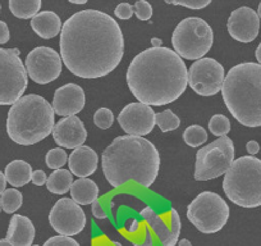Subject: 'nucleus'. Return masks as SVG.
<instances>
[{"label": "nucleus", "mask_w": 261, "mask_h": 246, "mask_svg": "<svg viewBox=\"0 0 261 246\" xmlns=\"http://www.w3.org/2000/svg\"><path fill=\"white\" fill-rule=\"evenodd\" d=\"M147 223L162 246H175L179 241L182 222L175 209H170L165 214L159 215L151 207H145L140 213Z\"/></svg>", "instance_id": "2eb2a0df"}, {"label": "nucleus", "mask_w": 261, "mask_h": 246, "mask_svg": "<svg viewBox=\"0 0 261 246\" xmlns=\"http://www.w3.org/2000/svg\"><path fill=\"white\" fill-rule=\"evenodd\" d=\"M163 41L159 39V37H152L151 39V45L152 47H162Z\"/></svg>", "instance_id": "37998d69"}, {"label": "nucleus", "mask_w": 261, "mask_h": 246, "mask_svg": "<svg viewBox=\"0 0 261 246\" xmlns=\"http://www.w3.org/2000/svg\"><path fill=\"white\" fill-rule=\"evenodd\" d=\"M224 67L213 58H201L188 68V85L200 96H214L222 91Z\"/></svg>", "instance_id": "9b49d317"}, {"label": "nucleus", "mask_w": 261, "mask_h": 246, "mask_svg": "<svg viewBox=\"0 0 261 246\" xmlns=\"http://www.w3.org/2000/svg\"><path fill=\"white\" fill-rule=\"evenodd\" d=\"M135 246H154V238L151 236V228L149 226H145V233H144V240L136 241L134 242Z\"/></svg>", "instance_id": "4c0bfd02"}, {"label": "nucleus", "mask_w": 261, "mask_h": 246, "mask_svg": "<svg viewBox=\"0 0 261 246\" xmlns=\"http://www.w3.org/2000/svg\"><path fill=\"white\" fill-rule=\"evenodd\" d=\"M228 32L236 41L252 42L260 32V17L250 7H240L228 18Z\"/></svg>", "instance_id": "dca6fc26"}, {"label": "nucleus", "mask_w": 261, "mask_h": 246, "mask_svg": "<svg viewBox=\"0 0 261 246\" xmlns=\"http://www.w3.org/2000/svg\"><path fill=\"white\" fill-rule=\"evenodd\" d=\"M51 134L55 144L64 149H77L82 146L87 139L86 129L77 115L64 117L55 123Z\"/></svg>", "instance_id": "f3484780"}, {"label": "nucleus", "mask_w": 261, "mask_h": 246, "mask_svg": "<svg viewBox=\"0 0 261 246\" xmlns=\"http://www.w3.org/2000/svg\"><path fill=\"white\" fill-rule=\"evenodd\" d=\"M62 63L59 53L51 47L39 46L27 54L24 67L32 81L39 85H46L60 76Z\"/></svg>", "instance_id": "f8f14e48"}, {"label": "nucleus", "mask_w": 261, "mask_h": 246, "mask_svg": "<svg viewBox=\"0 0 261 246\" xmlns=\"http://www.w3.org/2000/svg\"><path fill=\"white\" fill-rule=\"evenodd\" d=\"M84 89L77 84H65L55 90L53 97V110L60 117H72L85 107Z\"/></svg>", "instance_id": "a211bd4d"}, {"label": "nucleus", "mask_w": 261, "mask_h": 246, "mask_svg": "<svg viewBox=\"0 0 261 246\" xmlns=\"http://www.w3.org/2000/svg\"><path fill=\"white\" fill-rule=\"evenodd\" d=\"M60 57L69 72L81 79H100L114 71L124 55V36L113 17L85 9L64 22Z\"/></svg>", "instance_id": "f257e3e1"}, {"label": "nucleus", "mask_w": 261, "mask_h": 246, "mask_svg": "<svg viewBox=\"0 0 261 246\" xmlns=\"http://www.w3.org/2000/svg\"><path fill=\"white\" fill-rule=\"evenodd\" d=\"M49 222L53 230L60 236H76L86 226V215L73 199L62 198L51 208Z\"/></svg>", "instance_id": "ddd939ff"}, {"label": "nucleus", "mask_w": 261, "mask_h": 246, "mask_svg": "<svg viewBox=\"0 0 261 246\" xmlns=\"http://www.w3.org/2000/svg\"><path fill=\"white\" fill-rule=\"evenodd\" d=\"M42 246H80V243L77 242L74 238L68 237V236H54V237H50L49 240L45 241V243Z\"/></svg>", "instance_id": "72a5a7b5"}, {"label": "nucleus", "mask_w": 261, "mask_h": 246, "mask_svg": "<svg viewBox=\"0 0 261 246\" xmlns=\"http://www.w3.org/2000/svg\"><path fill=\"white\" fill-rule=\"evenodd\" d=\"M229 207L220 195L212 191L199 194L187 207V219L202 233H217L229 219Z\"/></svg>", "instance_id": "6e6552de"}, {"label": "nucleus", "mask_w": 261, "mask_h": 246, "mask_svg": "<svg viewBox=\"0 0 261 246\" xmlns=\"http://www.w3.org/2000/svg\"><path fill=\"white\" fill-rule=\"evenodd\" d=\"M32 168L24 160H13L9 163L4 170V176L9 185L13 187H22L31 181Z\"/></svg>", "instance_id": "5701e85b"}, {"label": "nucleus", "mask_w": 261, "mask_h": 246, "mask_svg": "<svg viewBox=\"0 0 261 246\" xmlns=\"http://www.w3.org/2000/svg\"><path fill=\"white\" fill-rule=\"evenodd\" d=\"M0 212H2V205H0Z\"/></svg>", "instance_id": "8fccbe9b"}, {"label": "nucleus", "mask_w": 261, "mask_h": 246, "mask_svg": "<svg viewBox=\"0 0 261 246\" xmlns=\"http://www.w3.org/2000/svg\"><path fill=\"white\" fill-rule=\"evenodd\" d=\"M67 164L72 175L77 176L79 178H86L96 172L99 155L92 147L82 145L71 153Z\"/></svg>", "instance_id": "6ab92c4d"}, {"label": "nucleus", "mask_w": 261, "mask_h": 246, "mask_svg": "<svg viewBox=\"0 0 261 246\" xmlns=\"http://www.w3.org/2000/svg\"><path fill=\"white\" fill-rule=\"evenodd\" d=\"M102 172L113 187L136 182L142 187L154 185L160 168L156 146L145 137H115L102 153Z\"/></svg>", "instance_id": "7ed1b4c3"}, {"label": "nucleus", "mask_w": 261, "mask_h": 246, "mask_svg": "<svg viewBox=\"0 0 261 246\" xmlns=\"http://www.w3.org/2000/svg\"><path fill=\"white\" fill-rule=\"evenodd\" d=\"M0 11H2V6H0Z\"/></svg>", "instance_id": "603ef678"}, {"label": "nucleus", "mask_w": 261, "mask_h": 246, "mask_svg": "<svg viewBox=\"0 0 261 246\" xmlns=\"http://www.w3.org/2000/svg\"><path fill=\"white\" fill-rule=\"evenodd\" d=\"M209 135L200 125H191L183 132V141L190 147H199L206 144Z\"/></svg>", "instance_id": "a878e982"}, {"label": "nucleus", "mask_w": 261, "mask_h": 246, "mask_svg": "<svg viewBox=\"0 0 261 246\" xmlns=\"http://www.w3.org/2000/svg\"><path fill=\"white\" fill-rule=\"evenodd\" d=\"M124 230L129 236L135 235V233H137L140 230H141V223H140L137 219H130V222L125 226Z\"/></svg>", "instance_id": "ea45409f"}, {"label": "nucleus", "mask_w": 261, "mask_h": 246, "mask_svg": "<svg viewBox=\"0 0 261 246\" xmlns=\"http://www.w3.org/2000/svg\"><path fill=\"white\" fill-rule=\"evenodd\" d=\"M32 246H40V245H32Z\"/></svg>", "instance_id": "3c124183"}, {"label": "nucleus", "mask_w": 261, "mask_h": 246, "mask_svg": "<svg viewBox=\"0 0 261 246\" xmlns=\"http://www.w3.org/2000/svg\"><path fill=\"white\" fill-rule=\"evenodd\" d=\"M246 149H247L248 154L255 157V155L260 152V145H258V142L255 141V140H251V141H248L247 145H246Z\"/></svg>", "instance_id": "a19ab883"}, {"label": "nucleus", "mask_w": 261, "mask_h": 246, "mask_svg": "<svg viewBox=\"0 0 261 246\" xmlns=\"http://www.w3.org/2000/svg\"><path fill=\"white\" fill-rule=\"evenodd\" d=\"M23 204V195L16 189H8L0 195V205L7 214H13Z\"/></svg>", "instance_id": "bb28decb"}, {"label": "nucleus", "mask_w": 261, "mask_h": 246, "mask_svg": "<svg viewBox=\"0 0 261 246\" xmlns=\"http://www.w3.org/2000/svg\"><path fill=\"white\" fill-rule=\"evenodd\" d=\"M0 246H13V245H12L7 238H3V240H0Z\"/></svg>", "instance_id": "49530a36"}, {"label": "nucleus", "mask_w": 261, "mask_h": 246, "mask_svg": "<svg viewBox=\"0 0 261 246\" xmlns=\"http://www.w3.org/2000/svg\"><path fill=\"white\" fill-rule=\"evenodd\" d=\"M73 183V175L71 170L57 169L49 176L46 187L54 195H64L71 190Z\"/></svg>", "instance_id": "b1692460"}, {"label": "nucleus", "mask_w": 261, "mask_h": 246, "mask_svg": "<svg viewBox=\"0 0 261 246\" xmlns=\"http://www.w3.org/2000/svg\"><path fill=\"white\" fill-rule=\"evenodd\" d=\"M222 95L238 123L246 127L261 126V64L245 62L230 68Z\"/></svg>", "instance_id": "20e7f679"}, {"label": "nucleus", "mask_w": 261, "mask_h": 246, "mask_svg": "<svg viewBox=\"0 0 261 246\" xmlns=\"http://www.w3.org/2000/svg\"><path fill=\"white\" fill-rule=\"evenodd\" d=\"M223 190L238 207H261V160L252 155L234 159L224 175Z\"/></svg>", "instance_id": "423d86ee"}, {"label": "nucleus", "mask_w": 261, "mask_h": 246, "mask_svg": "<svg viewBox=\"0 0 261 246\" xmlns=\"http://www.w3.org/2000/svg\"><path fill=\"white\" fill-rule=\"evenodd\" d=\"M178 246H192V243L187 238H182L180 241H178Z\"/></svg>", "instance_id": "c03bdc74"}, {"label": "nucleus", "mask_w": 261, "mask_h": 246, "mask_svg": "<svg viewBox=\"0 0 261 246\" xmlns=\"http://www.w3.org/2000/svg\"><path fill=\"white\" fill-rule=\"evenodd\" d=\"M6 185H7L6 176H4L3 172H0V195L6 191Z\"/></svg>", "instance_id": "79ce46f5"}, {"label": "nucleus", "mask_w": 261, "mask_h": 246, "mask_svg": "<svg viewBox=\"0 0 261 246\" xmlns=\"http://www.w3.org/2000/svg\"><path fill=\"white\" fill-rule=\"evenodd\" d=\"M209 130L218 137L227 136L230 132V120L223 114H215L209 120Z\"/></svg>", "instance_id": "c85d7f7f"}, {"label": "nucleus", "mask_w": 261, "mask_h": 246, "mask_svg": "<svg viewBox=\"0 0 261 246\" xmlns=\"http://www.w3.org/2000/svg\"><path fill=\"white\" fill-rule=\"evenodd\" d=\"M45 162H46L47 167L51 168V169H62L63 165L68 163V155L63 147H54V149L47 152Z\"/></svg>", "instance_id": "c756f323"}, {"label": "nucleus", "mask_w": 261, "mask_h": 246, "mask_svg": "<svg viewBox=\"0 0 261 246\" xmlns=\"http://www.w3.org/2000/svg\"><path fill=\"white\" fill-rule=\"evenodd\" d=\"M134 13V7L130 6L129 3H120L114 9L115 17L119 19H123V21H127V19L132 18Z\"/></svg>", "instance_id": "f704fd0d"}, {"label": "nucleus", "mask_w": 261, "mask_h": 246, "mask_svg": "<svg viewBox=\"0 0 261 246\" xmlns=\"http://www.w3.org/2000/svg\"><path fill=\"white\" fill-rule=\"evenodd\" d=\"M234 144L232 139L223 136L202 146L196 153V181H209L225 175L234 162Z\"/></svg>", "instance_id": "1a4fd4ad"}, {"label": "nucleus", "mask_w": 261, "mask_h": 246, "mask_svg": "<svg viewBox=\"0 0 261 246\" xmlns=\"http://www.w3.org/2000/svg\"><path fill=\"white\" fill-rule=\"evenodd\" d=\"M68 2H71L73 4H86L89 0H68Z\"/></svg>", "instance_id": "de8ad7c7"}, {"label": "nucleus", "mask_w": 261, "mask_h": 246, "mask_svg": "<svg viewBox=\"0 0 261 246\" xmlns=\"http://www.w3.org/2000/svg\"><path fill=\"white\" fill-rule=\"evenodd\" d=\"M127 84L140 103L160 107L182 96L188 85V69L182 58L169 47H150L132 59Z\"/></svg>", "instance_id": "f03ea898"}, {"label": "nucleus", "mask_w": 261, "mask_h": 246, "mask_svg": "<svg viewBox=\"0 0 261 246\" xmlns=\"http://www.w3.org/2000/svg\"><path fill=\"white\" fill-rule=\"evenodd\" d=\"M35 238V226L24 215L16 214L11 218L7 231V240L13 246H32Z\"/></svg>", "instance_id": "aec40b11"}, {"label": "nucleus", "mask_w": 261, "mask_h": 246, "mask_svg": "<svg viewBox=\"0 0 261 246\" xmlns=\"http://www.w3.org/2000/svg\"><path fill=\"white\" fill-rule=\"evenodd\" d=\"M156 126L162 132L174 131L180 126V119L170 109H165L156 114Z\"/></svg>", "instance_id": "cd10ccee"}, {"label": "nucleus", "mask_w": 261, "mask_h": 246, "mask_svg": "<svg viewBox=\"0 0 261 246\" xmlns=\"http://www.w3.org/2000/svg\"><path fill=\"white\" fill-rule=\"evenodd\" d=\"M91 210L92 214H94V217L96 218V219H107V212H105L104 207H102V204L100 203V200H95V202L92 203Z\"/></svg>", "instance_id": "c9c22d12"}, {"label": "nucleus", "mask_w": 261, "mask_h": 246, "mask_svg": "<svg viewBox=\"0 0 261 246\" xmlns=\"http://www.w3.org/2000/svg\"><path fill=\"white\" fill-rule=\"evenodd\" d=\"M214 32L206 21L199 17H188L177 24L172 35L174 52L180 58L199 60L210 52Z\"/></svg>", "instance_id": "0eeeda50"}, {"label": "nucleus", "mask_w": 261, "mask_h": 246, "mask_svg": "<svg viewBox=\"0 0 261 246\" xmlns=\"http://www.w3.org/2000/svg\"><path fill=\"white\" fill-rule=\"evenodd\" d=\"M134 12L140 21H149L152 17V6L147 0H137L134 6Z\"/></svg>", "instance_id": "2f4dec72"}, {"label": "nucleus", "mask_w": 261, "mask_h": 246, "mask_svg": "<svg viewBox=\"0 0 261 246\" xmlns=\"http://www.w3.org/2000/svg\"><path fill=\"white\" fill-rule=\"evenodd\" d=\"M257 14H258V17H260V19H261V3L258 4V9H257Z\"/></svg>", "instance_id": "09e8293b"}, {"label": "nucleus", "mask_w": 261, "mask_h": 246, "mask_svg": "<svg viewBox=\"0 0 261 246\" xmlns=\"http://www.w3.org/2000/svg\"><path fill=\"white\" fill-rule=\"evenodd\" d=\"M29 75L13 49L0 47V105H13L23 96Z\"/></svg>", "instance_id": "9d476101"}, {"label": "nucleus", "mask_w": 261, "mask_h": 246, "mask_svg": "<svg viewBox=\"0 0 261 246\" xmlns=\"http://www.w3.org/2000/svg\"><path fill=\"white\" fill-rule=\"evenodd\" d=\"M31 181L34 182V185H36V186H42V185H45V183L47 182L46 173L41 169L34 170V172H32Z\"/></svg>", "instance_id": "e433bc0d"}, {"label": "nucleus", "mask_w": 261, "mask_h": 246, "mask_svg": "<svg viewBox=\"0 0 261 246\" xmlns=\"http://www.w3.org/2000/svg\"><path fill=\"white\" fill-rule=\"evenodd\" d=\"M51 104L40 95L30 94L14 103L7 118V134L18 145L29 146L46 139L54 127Z\"/></svg>", "instance_id": "39448f33"}, {"label": "nucleus", "mask_w": 261, "mask_h": 246, "mask_svg": "<svg viewBox=\"0 0 261 246\" xmlns=\"http://www.w3.org/2000/svg\"><path fill=\"white\" fill-rule=\"evenodd\" d=\"M31 27L41 39L49 40L58 36L63 26L57 13L51 11H44L39 12L31 19Z\"/></svg>", "instance_id": "412c9836"}, {"label": "nucleus", "mask_w": 261, "mask_h": 246, "mask_svg": "<svg viewBox=\"0 0 261 246\" xmlns=\"http://www.w3.org/2000/svg\"><path fill=\"white\" fill-rule=\"evenodd\" d=\"M94 123L101 130L110 129L113 126V123H114V114L108 108H100L95 112Z\"/></svg>", "instance_id": "7c9ffc66"}, {"label": "nucleus", "mask_w": 261, "mask_h": 246, "mask_svg": "<svg viewBox=\"0 0 261 246\" xmlns=\"http://www.w3.org/2000/svg\"><path fill=\"white\" fill-rule=\"evenodd\" d=\"M256 59H257L258 64H261V42L257 46V49H256Z\"/></svg>", "instance_id": "a18cd8bd"}, {"label": "nucleus", "mask_w": 261, "mask_h": 246, "mask_svg": "<svg viewBox=\"0 0 261 246\" xmlns=\"http://www.w3.org/2000/svg\"><path fill=\"white\" fill-rule=\"evenodd\" d=\"M167 4H173V6H182L186 8L193 9V11H200V9L206 8L210 6L212 0H164Z\"/></svg>", "instance_id": "473e14b6"}, {"label": "nucleus", "mask_w": 261, "mask_h": 246, "mask_svg": "<svg viewBox=\"0 0 261 246\" xmlns=\"http://www.w3.org/2000/svg\"><path fill=\"white\" fill-rule=\"evenodd\" d=\"M41 6V0H9V11L19 19H32Z\"/></svg>", "instance_id": "393cba45"}, {"label": "nucleus", "mask_w": 261, "mask_h": 246, "mask_svg": "<svg viewBox=\"0 0 261 246\" xmlns=\"http://www.w3.org/2000/svg\"><path fill=\"white\" fill-rule=\"evenodd\" d=\"M118 123L130 136H146L156 126V113L144 103H129L120 110Z\"/></svg>", "instance_id": "4468645a"}, {"label": "nucleus", "mask_w": 261, "mask_h": 246, "mask_svg": "<svg viewBox=\"0 0 261 246\" xmlns=\"http://www.w3.org/2000/svg\"><path fill=\"white\" fill-rule=\"evenodd\" d=\"M9 39H11V34H9L8 26L6 22L0 21V44H7Z\"/></svg>", "instance_id": "58836bf2"}, {"label": "nucleus", "mask_w": 261, "mask_h": 246, "mask_svg": "<svg viewBox=\"0 0 261 246\" xmlns=\"http://www.w3.org/2000/svg\"><path fill=\"white\" fill-rule=\"evenodd\" d=\"M71 196L77 204L90 205L99 198V186L90 178H79L72 183Z\"/></svg>", "instance_id": "4be33fe9"}]
</instances>
